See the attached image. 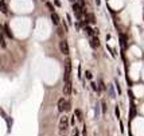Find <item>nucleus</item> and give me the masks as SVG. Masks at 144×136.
<instances>
[{
	"mask_svg": "<svg viewBox=\"0 0 144 136\" xmlns=\"http://www.w3.org/2000/svg\"><path fill=\"white\" fill-rule=\"evenodd\" d=\"M86 22H88V23H94V16H93V15H90V14H88V15H86Z\"/></svg>",
	"mask_w": 144,
	"mask_h": 136,
	"instance_id": "12",
	"label": "nucleus"
},
{
	"mask_svg": "<svg viewBox=\"0 0 144 136\" xmlns=\"http://www.w3.org/2000/svg\"><path fill=\"white\" fill-rule=\"evenodd\" d=\"M73 10H74L76 16L78 18V19H81V16H82V14H84V11H82V8H81V6L76 3V4H73Z\"/></svg>",
	"mask_w": 144,
	"mask_h": 136,
	"instance_id": "5",
	"label": "nucleus"
},
{
	"mask_svg": "<svg viewBox=\"0 0 144 136\" xmlns=\"http://www.w3.org/2000/svg\"><path fill=\"white\" fill-rule=\"evenodd\" d=\"M41 2H46V0H41Z\"/></svg>",
	"mask_w": 144,
	"mask_h": 136,
	"instance_id": "22",
	"label": "nucleus"
},
{
	"mask_svg": "<svg viewBox=\"0 0 144 136\" xmlns=\"http://www.w3.org/2000/svg\"><path fill=\"white\" fill-rule=\"evenodd\" d=\"M70 74H71V61L67 58V59H66V62H65V76H63L65 82L71 81V80H70Z\"/></svg>",
	"mask_w": 144,
	"mask_h": 136,
	"instance_id": "1",
	"label": "nucleus"
},
{
	"mask_svg": "<svg viewBox=\"0 0 144 136\" xmlns=\"http://www.w3.org/2000/svg\"><path fill=\"white\" fill-rule=\"evenodd\" d=\"M90 45H92V47H98L100 46V41H98V38L97 37H92L90 38Z\"/></svg>",
	"mask_w": 144,
	"mask_h": 136,
	"instance_id": "7",
	"label": "nucleus"
},
{
	"mask_svg": "<svg viewBox=\"0 0 144 136\" xmlns=\"http://www.w3.org/2000/svg\"><path fill=\"white\" fill-rule=\"evenodd\" d=\"M0 2H2V3H4V0H0Z\"/></svg>",
	"mask_w": 144,
	"mask_h": 136,
	"instance_id": "21",
	"label": "nucleus"
},
{
	"mask_svg": "<svg viewBox=\"0 0 144 136\" xmlns=\"http://www.w3.org/2000/svg\"><path fill=\"white\" fill-rule=\"evenodd\" d=\"M3 28H4V32L7 34V37H8V38H14V35H12V32H11L8 24H4V26H3Z\"/></svg>",
	"mask_w": 144,
	"mask_h": 136,
	"instance_id": "9",
	"label": "nucleus"
},
{
	"mask_svg": "<svg viewBox=\"0 0 144 136\" xmlns=\"http://www.w3.org/2000/svg\"><path fill=\"white\" fill-rule=\"evenodd\" d=\"M46 6H47V8H49L50 11H51V14H53V12H54V7H53L51 3H46Z\"/></svg>",
	"mask_w": 144,
	"mask_h": 136,
	"instance_id": "15",
	"label": "nucleus"
},
{
	"mask_svg": "<svg viewBox=\"0 0 144 136\" xmlns=\"http://www.w3.org/2000/svg\"><path fill=\"white\" fill-rule=\"evenodd\" d=\"M71 136H80V129L77 127L73 128V132H71Z\"/></svg>",
	"mask_w": 144,
	"mask_h": 136,
	"instance_id": "13",
	"label": "nucleus"
},
{
	"mask_svg": "<svg viewBox=\"0 0 144 136\" xmlns=\"http://www.w3.org/2000/svg\"><path fill=\"white\" fill-rule=\"evenodd\" d=\"M66 104H67V101L65 100V97H62V98L58 100V111L59 112H65L66 111Z\"/></svg>",
	"mask_w": 144,
	"mask_h": 136,
	"instance_id": "4",
	"label": "nucleus"
},
{
	"mask_svg": "<svg viewBox=\"0 0 144 136\" xmlns=\"http://www.w3.org/2000/svg\"><path fill=\"white\" fill-rule=\"evenodd\" d=\"M85 76H86V78H88V80H92V73L89 72V70H88L86 73H85Z\"/></svg>",
	"mask_w": 144,
	"mask_h": 136,
	"instance_id": "16",
	"label": "nucleus"
},
{
	"mask_svg": "<svg viewBox=\"0 0 144 136\" xmlns=\"http://www.w3.org/2000/svg\"><path fill=\"white\" fill-rule=\"evenodd\" d=\"M69 128V117L67 116H62L59 119V131L61 132H66Z\"/></svg>",
	"mask_w": 144,
	"mask_h": 136,
	"instance_id": "2",
	"label": "nucleus"
},
{
	"mask_svg": "<svg viewBox=\"0 0 144 136\" xmlns=\"http://www.w3.org/2000/svg\"><path fill=\"white\" fill-rule=\"evenodd\" d=\"M90 85H92V88H93V90H97V86H96V84H94V82H92Z\"/></svg>",
	"mask_w": 144,
	"mask_h": 136,
	"instance_id": "20",
	"label": "nucleus"
},
{
	"mask_svg": "<svg viewBox=\"0 0 144 136\" xmlns=\"http://www.w3.org/2000/svg\"><path fill=\"white\" fill-rule=\"evenodd\" d=\"M66 111H70V101H67V104H66Z\"/></svg>",
	"mask_w": 144,
	"mask_h": 136,
	"instance_id": "19",
	"label": "nucleus"
},
{
	"mask_svg": "<svg viewBox=\"0 0 144 136\" xmlns=\"http://www.w3.org/2000/svg\"><path fill=\"white\" fill-rule=\"evenodd\" d=\"M74 116L77 117V120H78V121H82V112H81L80 109H76V111H74Z\"/></svg>",
	"mask_w": 144,
	"mask_h": 136,
	"instance_id": "10",
	"label": "nucleus"
},
{
	"mask_svg": "<svg viewBox=\"0 0 144 136\" xmlns=\"http://www.w3.org/2000/svg\"><path fill=\"white\" fill-rule=\"evenodd\" d=\"M71 81H69V82H65V86H63V94L65 96H70L71 94Z\"/></svg>",
	"mask_w": 144,
	"mask_h": 136,
	"instance_id": "6",
	"label": "nucleus"
},
{
	"mask_svg": "<svg viewBox=\"0 0 144 136\" xmlns=\"http://www.w3.org/2000/svg\"><path fill=\"white\" fill-rule=\"evenodd\" d=\"M57 34H58V35H59V37H62V35H63V31H62L61 28H58V31H57Z\"/></svg>",
	"mask_w": 144,
	"mask_h": 136,
	"instance_id": "18",
	"label": "nucleus"
},
{
	"mask_svg": "<svg viewBox=\"0 0 144 136\" xmlns=\"http://www.w3.org/2000/svg\"><path fill=\"white\" fill-rule=\"evenodd\" d=\"M63 136H65V135H63Z\"/></svg>",
	"mask_w": 144,
	"mask_h": 136,
	"instance_id": "24",
	"label": "nucleus"
},
{
	"mask_svg": "<svg viewBox=\"0 0 144 136\" xmlns=\"http://www.w3.org/2000/svg\"><path fill=\"white\" fill-rule=\"evenodd\" d=\"M59 50L63 55H69V45H67V41L62 39L59 42Z\"/></svg>",
	"mask_w": 144,
	"mask_h": 136,
	"instance_id": "3",
	"label": "nucleus"
},
{
	"mask_svg": "<svg viewBox=\"0 0 144 136\" xmlns=\"http://www.w3.org/2000/svg\"><path fill=\"white\" fill-rule=\"evenodd\" d=\"M0 46H2V47H6V42H4V39H3L2 34H0Z\"/></svg>",
	"mask_w": 144,
	"mask_h": 136,
	"instance_id": "14",
	"label": "nucleus"
},
{
	"mask_svg": "<svg viewBox=\"0 0 144 136\" xmlns=\"http://www.w3.org/2000/svg\"><path fill=\"white\" fill-rule=\"evenodd\" d=\"M51 20H53V23H54L55 26H59V20H61V19H59V16H58L55 12L51 14Z\"/></svg>",
	"mask_w": 144,
	"mask_h": 136,
	"instance_id": "8",
	"label": "nucleus"
},
{
	"mask_svg": "<svg viewBox=\"0 0 144 136\" xmlns=\"http://www.w3.org/2000/svg\"><path fill=\"white\" fill-rule=\"evenodd\" d=\"M71 2H74V0H71Z\"/></svg>",
	"mask_w": 144,
	"mask_h": 136,
	"instance_id": "23",
	"label": "nucleus"
},
{
	"mask_svg": "<svg viewBox=\"0 0 144 136\" xmlns=\"http://www.w3.org/2000/svg\"><path fill=\"white\" fill-rule=\"evenodd\" d=\"M104 89H105V85L102 82V80H100V90H104Z\"/></svg>",
	"mask_w": 144,
	"mask_h": 136,
	"instance_id": "17",
	"label": "nucleus"
},
{
	"mask_svg": "<svg viewBox=\"0 0 144 136\" xmlns=\"http://www.w3.org/2000/svg\"><path fill=\"white\" fill-rule=\"evenodd\" d=\"M0 11H2L3 14H7V12H8V10H7L6 3H0Z\"/></svg>",
	"mask_w": 144,
	"mask_h": 136,
	"instance_id": "11",
	"label": "nucleus"
}]
</instances>
